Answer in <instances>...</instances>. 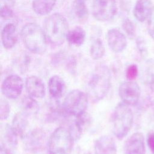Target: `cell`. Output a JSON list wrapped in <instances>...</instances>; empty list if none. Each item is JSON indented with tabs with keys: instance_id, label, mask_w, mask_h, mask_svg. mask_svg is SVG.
I'll return each mask as SVG.
<instances>
[{
	"instance_id": "cell-1",
	"label": "cell",
	"mask_w": 154,
	"mask_h": 154,
	"mask_svg": "<svg viewBox=\"0 0 154 154\" xmlns=\"http://www.w3.org/2000/svg\"><path fill=\"white\" fill-rule=\"evenodd\" d=\"M43 29L48 43L54 46H60L66 39L68 22L61 14L54 13L45 18Z\"/></svg>"
},
{
	"instance_id": "cell-2",
	"label": "cell",
	"mask_w": 154,
	"mask_h": 154,
	"mask_svg": "<svg viewBox=\"0 0 154 154\" xmlns=\"http://www.w3.org/2000/svg\"><path fill=\"white\" fill-rule=\"evenodd\" d=\"M111 75L109 69L100 66L93 72L87 86L89 99L94 103L102 100L108 93L111 87Z\"/></svg>"
},
{
	"instance_id": "cell-3",
	"label": "cell",
	"mask_w": 154,
	"mask_h": 154,
	"mask_svg": "<svg viewBox=\"0 0 154 154\" xmlns=\"http://www.w3.org/2000/svg\"><path fill=\"white\" fill-rule=\"evenodd\" d=\"M22 40L25 48L31 52L42 55L47 49L48 42L43 28L34 23L25 24L20 32Z\"/></svg>"
},
{
	"instance_id": "cell-4",
	"label": "cell",
	"mask_w": 154,
	"mask_h": 154,
	"mask_svg": "<svg viewBox=\"0 0 154 154\" xmlns=\"http://www.w3.org/2000/svg\"><path fill=\"white\" fill-rule=\"evenodd\" d=\"M134 116L131 109L124 103H119L115 107L112 115V132L119 140L125 137L133 125Z\"/></svg>"
},
{
	"instance_id": "cell-5",
	"label": "cell",
	"mask_w": 154,
	"mask_h": 154,
	"mask_svg": "<svg viewBox=\"0 0 154 154\" xmlns=\"http://www.w3.org/2000/svg\"><path fill=\"white\" fill-rule=\"evenodd\" d=\"M75 140L69 129L63 126L57 128L48 140L49 154H71Z\"/></svg>"
},
{
	"instance_id": "cell-6",
	"label": "cell",
	"mask_w": 154,
	"mask_h": 154,
	"mask_svg": "<svg viewBox=\"0 0 154 154\" xmlns=\"http://www.w3.org/2000/svg\"><path fill=\"white\" fill-rule=\"evenodd\" d=\"M87 93L80 90H73L66 96L63 108L66 114L76 117L85 113L88 104Z\"/></svg>"
},
{
	"instance_id": "cell-7",
	"label": "cell",
	"mask_w": 154,
	"mask_h": 154,
	"mask_svg": "<svg viewBox=\"0 0 154 154\" xmlns=\"http://www.w3.org/2000/svg\"><path fill=\"white\" fill-rule=\"evenodd\" d=\"M117 12L116 0H94L93 2L92 14L98 21H109L114 19Z\"/></svg>"
},
{
	"instance_id": "cell-8",
	"label": "cell",
	"mask_w": 154,
	"mask_h": 154,
	"mask_svg": "<svg viewBox=\"0 0 154 154\" xmlns=\"http://www.w3.org/2000/svg\"><path fill=\"white\" fill-rule=\"evenodd\" d=\"M119 94L123 103L128 106H134L140 99L141 89L136 82L125 81L119 86Z\"/></svg>"
},
{
	"instance_id": "cell-9",
	"label": "cell",
	"mask_w": 154,
	"mask_h": 154,
	"mask_svg": "<svg viewBox=\"0 0 154 154\" xmlns=\"http://www.w3.org/2000/svg\"><path fill=\"white\" fill-rule=\"evenodd\" d=\"M23 81L17 75L11 74L7 76L1 85V91L3 95L8 99H14L18 97L22 93Z\"/></svg>"
},
{
	"instance_id": "cell-10",
	"label": "cell",
	"mask_w": 154,
	"mask_h": 154,
	"mask_svg": "<svg viewBox=\"0 0 154 154\" xmlns=\"http://www.w3.org/2000/svg\"><path fill=\"white\" fill-rule=\"evenodd\" d=\"M123 150L125 154H145L146 144L143 135L140 132L132 134L125 141Z\"/></svg>"
},
{
	"instance_id": "cell-11",
	"label": "cell",
	"mask_w": 154,
	"mask_h": 154,
	"mask_svg": "<svg viewBox=\"0 0 154 154\" xmlns=\"http://www.w3.org/2000/svg\"><path fill=\"white\" fill-rule=\"evenodd\" d=\"M106 40L109 48L115 53L125 50L128 43L126 36L117 28H111L108 31Z\"/></svg>"
},
{
	"instance_id": "cell-12",
	"label": "cell",
	"mask_w": 154,
	"mask_h": 154,
	"mask_svg": "<svg viewBox=\"0 0 154 154\" xmlns=\"http://www.w3.org/2000/svg\"><path fill=\"white\" fill-rule=\"evenodd\" d=\"M117 146L113 138L102 135L97 138L94 144V154H116Z\"/></svg>"
},
{
	"instance_id": "cell-13",
	"label": "cell",
	"mask_w": 154,
	"mask_h": 154,
	"mask_svg": "<svg viewBox=\"0 0 154 154\" xmlns=\"http://www.w3.org/2000/svg\"><path fill=\"white\" fill-rule=\"evenodd\" d=\"M25 88L29 95L34 98H42L45 95V84L37 76L31 75L26 78Z\"/></svg>"
},
{
	"instance_id": "cell-14",
	"label": "cell",
	"mask_w": 154,
	"mask_h": 154,
	"mask_svg": "<svg viewBox=\"0 0 154 154\" xmlns=\"http://www.w3.org/2000/svg\"><path fill=\"white\" fill-rule=\"evenodd\" d=\"M1 39L3 47L7 49L13 48L18 40L16 26L12 23L6 24L1 31Z\"/></svg>"
},
{
	"instance_id": "cell-15",
	"label": "cell",
	"mask_w": 154,
	"mask_h": 154,
	"mask_svg": "<svg viewBox=\"0 0 154 154\" xmlns=\"http://www.w3.org/2000/svg\"><path fill=\"white\" fill-rule=\"evenodd\" d=\"M46 134L40 129L33 130L26 137V147L31 152H38L45 146Z\"/></svg>"
},
{
	"instance_id": "cell-16",
	"label": "cell",
	"mask_w": 154,
	"mask_h": 154,
	"mask_svg": "<svg viewBox=\"0 0 154 154\" xmlns=\"http://www.w3.org/2000/svg\"><path fill=\"white\" fill-rule=\"evenodd\" d=\"M66 83L64 79L58 75H54L48 82L49 93L51 96L57 99L63 96L66 91Z\"/></svg>"
},
{
	"instance_id": "cell-17",
	"label": "cell",
	"mask_w": 154,
	"mask_h": 154,
	"mask_svg": "<svg viewBox=\"0 0 154 154\" xmlns=\"http://www.w3.org/2000/svg\"><path fill=\"white\" fill-rule=\"evenodd\" d=\"M152 5L150 0H137L133 10L135 19L141 22L145 21L152 11Z\"/></svg>"
},
{
	"instance_id": "cell-18",
	"label": "cell",
	"mask_w": 154,
	"mask_h": 154,
	"mask_svg": "<svg viewBox=\"0 0 154 154\" xmlns=\"http://www.w3.org/2000/svg\"><path fill=\"white\" fill-rule=\"evenodd\" d=\"M56 2L57 0H33L32 10L38 15H47L52 11Z\"/></svg>"
},
{
	"instance_id": "cell-19",
	"label": "cell",
	"mask_w": 154,
	"mask_h": 154,
	"mask_svg": "<svg viewBox=\"0 0 154 154\" xmlns=\"http://www.w3.org/2000/svg\"><path fill=\"white\" fill-rule=\"evenodd\" d=\"M85 39V32L81 26H77L69 30L66 40L68 43L74 46H81Z\"/></svg>"
},
{
	"instance_id": "cell-20",
	"label": "cell",
	"mask_w": 154,
	"mask_h": 154,
	"mask_svg": "<svg viewBox=\"0 0 154 154\" xmlns=\"http://www.w3.org/2000/svg\"><path fill=\"white\" fill-rule=\"evenodd\" d=\"M73 10L76 18L82 23H85L89 16L87 6L84 0H74L73 2Z\"/></svg>"
},
{
	"instance_id": "cell-21",
	"label": "cell",
	"mask_w": 154,
	"mask_h": 154,
	"mask_svg": "<svg viewBox=\"0 0 154 154\" xmlns=\"http://www.w3.org/2000/svg\"><path fill=\"white\" fill-rule=\"evenodd\" d=\"M28 126L26 115L25 113L18 112L14 116L11 127L17 135L23 137Z\"/></svg>"
},
{
	"instance_id": "cell-22",
	"label": "cell",
	"mask_w": 154,
	"mask_h": 154,
	"mask_svg": "<svg viewBox=\"0 0 154 154\" xmlns=\"http://www.w3.org/2000/svg\"><path fill=\"white\" fill-rule=\"evenodd\" d=\"M22 107L26 115H34L39 111V105L34 97L27 96L22 100Z\"/></svg>"
},
{
	"instance_id": "cell-23",
	"label": "cell",
	"mask_w": 154,
	"mask_h": 154,
	"mask_svg": "<svg viewBox=\"0 0 154 154\" xmlns=\"http://www.w3.org/2000/svg\"><path fill=\"white\" fill-rule=\"evenodd\" d=\"M105 52V46L102 39L99 37H96L93 40L90 48L91 57L95 60H99L103 57Z\"/></svg>"
},
{
	"instance_id": "cell-24",
	"label": "cell",
	"mask_w": 154,
	"mask_h": 154,
	"mask_svg": "<svg viewBox=\"0 0 154 154\" xmlns=\"http://www.w3.org/2000/svg\"><path fill=\"white\" fill-rule=\"evenodd\" d=\"M17 134L13 130L11 126L7 125L4 133V140L9 146L14 147L17 146Z\"/></svg>"
},
{
	"instance_id": "cell-25",
	"label": "cell",
	"mask_w": 154,
	"mask_h": 154,
	"mask_svg": "<svg viewBox=\"0 0 154 154\" xmlns=\"http://www.w3.org/2000/svg\"><path fill=\"white\" fill-rule=\"evenodd\" d=\"M122 28L127 35L133 38L136 35V28L134 23L129 18H125L122 22Z\"/></svg>"
},
{
	"instance_id": "cell-26",
	"label": "cell",
	"mask_w": 154,
	"mask_h": 154,
	"mask_svg": "<svg viewBox=\"0 0 154 154\" xmlns=\"http://www.w3.org/2000/svg\"><path fill=\"white\" fill-rule=\"evenodd\" d=\"M10 112V106L8 103L3 99L0 102V117L1 120H6L9 116Z\"/></svg>"
},
{
	"instance_id": "cell-27",
	"label": "cell",
	"mask_w": 154,
	"mask_h": 154,
	"mask_svg": "<svg viewBox=\"0 0 154 154\" xmlns=\"http://www.w3.org/2000/svg\"><path fill=\"white\" fill-rule=\"evenodd\" d=\"M138 69L137 66L134 64H131L127 67L126 70V78L129 81H132L137 78L138 75Z\"/></svg>"
},
{
	"instance_id": "cell-28",
	"label": "cell",
	"mask_w": 154,
	"mask_h": 154,
	"mask_svg": "<svg viewBox=\"0 0 154 154\" xmlns=\"http://www.w3.org/2000/svg\"><path fill=\"white\" fill-rule=\"evenodd\" d=\"M13 10L8 5H4L1 7V17L5 20H8L13 17Z\"/></svg>"
},
{
	"instance_id": "cell-29",
	"label": "cell",
	"mask_w": 154,
	"mask_h": 154,
	"mask_svg": "<svg viewBox=\"0 0 154 154\" xmlns=\"http://www.w3.org/2000/svg\"><path fill=\"white\" fill-rule=\"evenodd\" d=\"M148 32L151 38L154 40V6L149 15L147 25Z\"/></svg>"
},
{
	"instance_id": "cell-30",
	"label": "cell",
	"mask_w": 154,
	"mask_h": 154,
	"mask_svg": "<svg viewBox=\"0 0 154 154\" xmlns=\"http://www.w3.org/2000/svg\"><path fill=\"white\" fill-rule=\"evenodd\" d=\"M147 143L150 151L153 154H154V132H150L149 134Z\"/></svg>"
},
{
	"instance_id": "cell-31",
	"label": "cell",
	"mask_w": 154,
	"mask_h": 154,
	"mask_svg": "<svg viewBox=\"0 0 154 154\" xmlns=\"http://www.w3.org/2000/svg\"><path fill=\"white\" fill-rule=\"evenodd\" d=\"M137 45L140 52H143L144 51L145 46L143 39H142L141 38H138L137 40Z\"/></svg>"
},
{
	"instance_id": "cell-32",
	"label": "cell",
	"mask_w": 154,
	"mask_h": 154,
	"mask_svg": "<svg viewBox=\"0 0 154 154\" xmlns=\"http://www.w3.org/2000/svg\"><path fill=\"white\" fill-rule=\"evenodd\" d=\"M0 154H11V152L8 148H7L6 146L1 144Z\"/></svg>"
}]
</instances>
